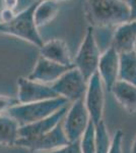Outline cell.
Masks as SVG:
<instances>
[{
  "mask_svg": "<svg viewBox=\"0 0 136 153\" xmlns=\"http://www.w3.org/2000/svg\"><path fill=\"white\" fill-rule=\"evenodd\" d=\"M85 10L93 29H114L130 21L124 0H85Z\"/></svg>",
  "mask_w": 136,
  "mask_h": 153,
  "instance_id": "1",
  "label": "cell"
},
{
  "mask_svg": "<svg viewBox=\"0 0 136 153\" xmlns=\"http://www.w3.org/2000/svg\"><path fill=\"white\" fill-rule=\"evenodd\" d=\"M37 4L38 1L32 3L23 11L16 13L14 19L8 23H0V34L14 36L41 48L44 42L34 22V11Z\"/></svg>",
  "mask_w": 136,
  "mask_h": 153,
  "instance_id": "2",
  "label": "cell"
},
{
  "mask_svg": "<svg viewBox=\"0 0 136 153\" xmlns=\"http://www.w3.org/2000/svg\"><path fill=\"white\" fill-rule=\"evenodd\" d=\"M68 103V101L62 97L32 103H18L11 107L7 111V114L14 118L19 126H24L50 117Z\"/></svg>",
  "mask_w": 136,
  "mask_h": 153,
  "instance_id": "3",
  "label": "cell"
},
{
  "mask_svg": "<svg viewBox=\"0 0 136 153\" xmlns=\"http://www.w3.org/2000/svg\"><path fill=\"white\" fill-rule=\"evenodd\" d=\"M101 51L98 46L93 35V28L88 27L85 37L81 43L79 49L73 59V65L81 73L86 80L95 75L98 71L99 61H100Z\"/></svg>",
  "mask_w": 136,
  "mask_h": 153,
  "instance_id": "4",
  "label": "cell"
},
{
  "mask_svg": "<svg viewBox=\"0 0 136 153\" xmlns=\"http://www.w3.org/2000/svg\"><path fill=\"white\" fill-rule=\"evenodd\" d=\"M50 86L59 97H62L68 102L72 103L85 98L87 80L77 68L73 66Z\"/></svg>",
  "mask_w": 136,
  "mask_h": 153,
  "instance_id": "5",
  "label": "cell"
},
{
  "mask_svg": "<svg viewBox=\"0 0 136 153\" xmlns=\"http://www.w3.org/2000/svg\"><path fill=\"white\" fill-rule=\"evenodd\" d=\"M90 122L83 99L71 103L62 120L63 131L69 143L79 141Z\"/></svg>",
  "mask_w": 136,
  "mask_h": 153,
  "instance_id": "6",
  "label": "cell"
},
{
  "mask_svg": "<svg viewBox=\"0 0 136 153\" xmlns=\"http://www.w3.org/2000/svg\"><path fill=\"white\" fill-rule=\"evenodd\" d=\"M67 144H69V141L63 131L62 120H61L54 129L40 137L29 140L18 139L15 143V146L26 148L31 151L45 153L59 149Z\"/></svg>",
  "mask_w": 136,
  "mask_h": 153,
  "instance_id": "7",
  "label": "cell"
},
{
  "mask_svg": "<svg viewBox=\"0 0 136 153\" xmlns=\"http://www.w3.org/2000/svg\"><path fill=\"white\" fill-rule=\"evenodd\" d=\"M83 102L93 125L99 124L101 120H103L105 107V87L98 73L88 79Z\"/></svg>",
  "mask_w": 136,
  "mask_h": 153,
  "instance_id": "8",
  "label": "cell"
},
{
  "mask_svg": "<svg viewBox=\"0 0 136 153\" xmlns=\"http://www.w3.org/2000/svg\"><path fill=\"white\" fill-rule=\"evenodd\" d=\"M17 97L18 103H32L59 97L50 85H45L29 80L28 78H19L17 80Z\"/></svg>",
  "mask_w": 136,
  "mask_h": 153,
  "instance_id": "9",
  "label": "cell"
},
{
  "mask_svg": "<svg viewBox=\"0 0 136 153\" xmlns=\"http://www.w3.org/2000/svg\"><path fill=\"white\" fill-rule=\"evenodd\" d=\"M96 73L100 76L105 89L110 92L114 84L119 80V53L112 46L101 54Z\"/></svg>",
  "mask_w": 136,
  "mask_h": 153,
  "instance_id": "10",
  "label": "cell"
},
{
  "mask_svg": "<svg viewBox=\"0 0 136 153\" xmlns=\"http://www.w3.org/2000/svg\"><path fill=\"white\" fill-rule=\"evenodd\" d=\"M71 68L73 66L59 65V63L53 62V61L40 56L37 60L34 70L29 75L28 79L35 81V82L45 84V85H52Z\"/></svg>",
  "mask_w": 136,
  "mask_h": 153,
  "instance_id": "11",
  "label": "cell"
},
{
  "mask_svg": "<svg viewBox=\"0 0 136 153\" xmlns=\"http://www.w3.org/2000/svg\"><path fill=\"white\" fill-rule=\"evenodd\" d=\"M67 109L68 107L66 105L57 110L56 112H54L50 117L40 120L38 122L32 123V124L21 126L18 130V139H34V138H38L46 134V133L50 132L63 120Z\"/></svg>",
  "mask_w": 136,
  "mask_h": 153,
  "instance_id": "12",
  "label": "cell"
},
{
  "mask_svg": "<svg viewBox=\"0 0 136 153\" xmlns=\"http://www.w3.org/2000/svg\"><path fill=\"white\" fill-rule=\"evenodd\" d=\"M136 44V19L116 27L113 31L112 47L118 53L133 51Z\"/></svg>",
  "mask_w": 136,
  "mask_h": 153,
  "instance_id": "13",
  "label": "cell"
},
{
  "mask_svg": "<svg viewBox=\"0 0 136 153\" xmlns=\"http://www.w3.org/2000/svg\"><path fill=\"white\" fill-rule=\"evenodd\" d=\"M39 49L42 57L65 66H74L68 45L61 39H52L45 42Z\"/></svg>",
  "mask_w": 136,
  "mask_h": 153,
  "instance_id": "14",
  "label": "cell"
},
{
  "mask_svg": "<svg viewBox=\"0 0 136 153\" xmlns=\"http://www.w3.org/2000/svg\"><path fill=\"white\" fill-rule=\"evenodd\" d=\"M110 93L128 113L136 112V86L118 80Z\"/></svg>",
  "mask_w": 136,
  "mask_h": 153,
  "instance_id": "15",
  "label": "cell"
},
{
  "mask_svg": "<svg viewBox=\"0 0 136 153\" xmlns=\"http://www.w3.org/2000/svg\"><path fill=\"white\" fill-rule=\"evenodd\" d=\"M21 126L10 115L0 114V145L15 146Z\"/></svg>",
  "mask_w": 136,
  "mask_h": 153,
  "instance_id": "16",
  "label": "cell"
},
{
  "mask_svg": "<svg viewBox=\"0 0 136 153\" xmlns=\"http://www.w3.org/2000/svg\"><path fill=\"white\" fill-rule=\"evenodd\" d=\"M59 12L58 3L53 0H43L38 2L34 11V22L37 28H41L51 23Z\"/></svg>",
  "mask_w": 136,
  "mask_h": 153,
  "instance_id": "17",
  "label": "cell"
},
{
  "mask_svg": "<svg viewBox=\"0 0 136 153\" xmlns=\"http://www.w3.org/2000/svg\"><path fill=\"white\" fill-rule=\"evenodd\" d=\"M119 80L136 86V54L134 51L119 54Z\"/></svg>",
  "mask_w": 136,
  "mask_h": 153,
  "instance_id": "18",
  "label": "cell"
},
{
  "mask_svg": "<svg viewBox=\"0 0 136 153\" xmlns=\"http://www.w3.org/2000/svg\"><path fill=\"white\" fill-rule=\"evenodd\" d=\"M95 144L96 153H108L111 148L112 138L103 120L95 125Z\"/></svg>",
  "mask_w": 136,
  "mask_h": 153,
  "instance_id": "19",
  "label": "cell"
},
{
  "mask_svg": "<svg viewBox=\"0 0 136 153\" xmlns=\"http://www.w3.org/2000/svg\"><path fill=\"white\" fill-rule=\"evenodd\" d=\"M81 153H96L95 144V125L90 122L85 134L79 139Z\"/></svg>",
  "mask_w": 136,
  "mask_h": 153,
  "instance_id": "20",
  "label": "cell"
},
{
  "mask_svg": "<svg viewBox=\"0 0 136 153\" xmlns=\"http://www.w3.org/2000/svg\"><path fill=\"white\" fill-rule=\"evenodd\" d=\"M123 137L124 134L121 130H118L112 138V144L108 153H123Z\"/></svg>",
  "mask_w": 136,
  "mask_h": 153,
  "instance_id": "21",
  "label": "cell"
},
{
  "mask_svg": "<svg viewBox=\"0 0 136 153\" xmlns=\"http://www.w3.org/2000/svg\"><path fill=\"white\" fill-rule=\"evenodd\" d=\"M16 104H18V100L16 98L6 95H0V114L2 112H7Z\"/></svg>",
  "mask_w": 136,
  "mask_h": 153,
  "instance_id": "22",
  "label": "cell"
},
{
  "mask_svg": "<svg viewBox=\"0 0 136 153\" xmlns=\"http://www.w3.org/2000/svg\"><path fill=\"white\" fill-rule=\"evenodd\" d=\"M45 153H81L79 141L71 142L69 144L65 145V146L59 148V149L53 150V151L50 152H45Z\"/></svg>",
  "mask_w": 136,
  "mask_h": 153,
  "instance_id": "23",
  "label": "cell"
},
{
  "mask_svg": "<svg viewBox=\"0 0 136 153\" xmlns=\"http://www.w3.org/2000/svg\"><path fill=\"white\" fill-rule=\"evenodd\" d=\"M14 16H15V13L12 9L3 8L0 11V23H8L14 19Z\"/></svg>",
  "mask_w": 136,
  "mask_h": 153,
  "instance_id": "24",
  "label": "cell"
},
{
  "mask_svg": "<svg viewBox=\"0 0 136 153\" xmlns=\"http://www.w3.org/2000/svg\"><path fill=\"white\" fill-rule=\"evenodd\" d=\"M126 4L129 7L130 11V21L136 19V0H124Z\"/></svg>",
  "mask_w": 136,
  "mask_h": 153,
  "instance_id": "25",
  "label": "cell"
},
{
  "mask_svg": "<svg viewBox=\"0 0 136 153\" xmlns=\"http://www.w3.org/2000/svg\"><path fill=\"white\" fill-rule=\"evenodd\" d=\"M17 3H18V0H3L4 8L12 9V10L16 7Z\"/></svg>",
  "mask_w": 136,
  "mask_h": 153,
  "instance_id": "26",
  "label": "cell"
},
{
  "mask_svg": "<svg viewBox=\"0 0 136 153\" xmlns=\"http://www.w3.org/2000/svg\"><path fill=\"white\" fill-rule=\"evenodd\" d=\"M130 153H136V135L134 137V140H133V142H132V146H131Z\"/></svg>",
  "mask_w": 136,
  "mask_h": 153,
  "instance_id": "27",
  "label": "cell"
},
{
  "mask_svg": "<svg viewBox=\"0 0 136 153\" xmlns=\"http://www.w3.org/2000/svg\"><path fill=\"white\" fill-rule=\"evenodd\" d=\"M53 1L57 2V3H59V2H62V1H66V0H53Z\"/></svg>",
  "mask_w": 136,
  "mask_h": 153,
  "instance_id": "28",
  "label": "cell"
},
{
  "mask_svg": "<svg viewBox=\"0 0 136 153\" xmlns=\"http://www.w3.org/2000/svg\"><path fill=\"white\" fill-rule=\"evenodd\" d=\"M133 51H134L135 54H136V44H135V46H134V49H133Z\"/></svg>",
  "mask_w": 136,
  "mask_h": 153,
  "instance_id": "29",
  "label": "cell"
},
{
  "mask_svg": "<svg viewBox=\"0 0 136 153\" xmlns=\"http://www.w3.org/2000/svg\"><path fill=\"white\" fill-rule=\"evenodd\" d=\"M36 1H38V2H40V1H43V0H36Z\"/></svg>",
  "mask_w": 136,
  "mask_h": 153,
  "instance_id": "30",
  "label": "cell"
}]
</instances>
